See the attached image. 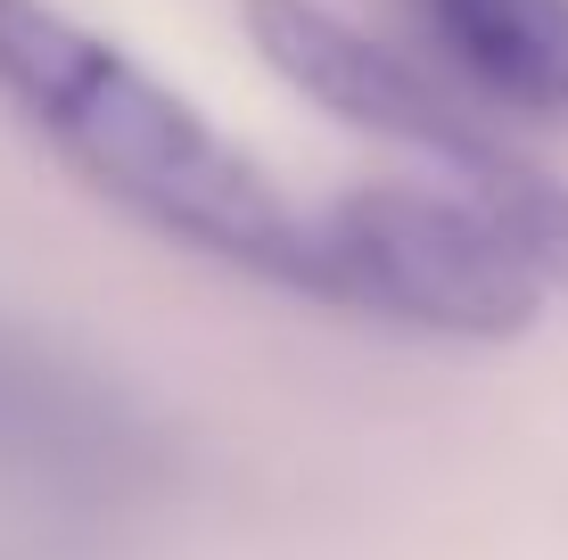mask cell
<instances>
[{"instance_id":"cell-3","label":"cell","mask_w":568,"mask_h":560,"mask_svg":"<svg viewBox=\"0 0 568 560\" xmlns=\"http://www.w3.org/2000/svg\"><path fill=\"white\" fill-rule=\"evenodd\" d=\"M313 231H322L313 297L396 322V330L495 346L536 330L544 297H552V281L462 190H404V182L346 190L313 215Z\"/></svg>"},{"instance_id":"cell-4","label":"cell","mask_w":568,"mask_h":560,"mask_svg":"<svg viewBox=\"0 0 568 560\" xmlns=\"http://www.w3.org/2000/svg\"><path fill=\"white\" fill-rule=\"evenodd\" d=\"M437 42L486 100L568 115V0H413Z\"/></svg>"},{"instance_id":"cell-1","label":"cell","mask_w":568,"mask_h":560,"mask_svg":"<svg viewBox=\"0 0 568 560\" xmlns=\"http://www.w3.org/2000/svg\"><path fill=\"white\" fill-rule=\"evenodd\" d=\"M0 100L132 223L313 297V215H297L272 173L240 141H223L173 83H156L132 50H115L58 0H0Z\"/></svg>"},{"instance_id":"cell-2","label":"cell","mask_w":568,"mask_h":560,"mask_svg":"<svg viewBox=\"0 0 568 560\" xmlns=\"http://www.w3.org/2000/svg\"><path fill=\"white\" fill-rule=\"evenodd\" d=\"M240 17H247L256 58L281 83H297L313 108H329L338 124L371 132V141L437 157L462 198H478L503 240L568 297V182H552L536 157H519L495 124H478L454 91L428 83L413 58L355 33L322 0H240Z\"/></svg>"}]
</instances>
